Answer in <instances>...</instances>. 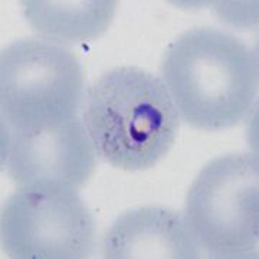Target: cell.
<instances>
[{"label":"cell","instance_id":"8","mask_svg":"<svg viewBox=\"0 0 259 259\" xmlns=\"http://www.w3.org/2000/svg\"><path fill=\"white\" fill-rule=\"evenodd\" d=\"M29 25L42 39L64 44L93 42L110 28L117 2H22Z\"/></svg>","mask_w":259,"mask_h":259},{"label":"cell","instance_id":"1","mask_svg":"<svg viewBox=\"0 0 259 259\" xmlns=\"http://www.w3.org/2000/svg\"><path fill=\"white\" fill-rule=\"evenodd\" d=\"M258 54L231 33L193 28L167 48L161 75L179 117L221 131L249 114L258 93Z\"/></svg>","mask_w":259,"mask_h":259},{"label":"cell","instance_id":"4","mask_svg":"<svg viewBox=\"0 0 259 259\" xmlns=\"http://www.w3.org/2000/svg\"><path fill=\"white\" fill-rule=\"evenodd\" d=\"M83 72L64 45L22 37L0 56L2 131H32L78 115Z\"/></svg>","mask_w":259,"mask_h":259},{"label":"cell","instance_id":"3","mask_svg":"<svg viewBox=\"0 0 259 259\" xmlns=\"http://www.w3.org/2000/svg\"><path fill=\"white\" fill-rule=\"evenodd\" d=\"M183 219L200 256L258 258V156L231 153L207 163L190 186Z\"/></svg>","mask_w":259,"mask_h":259},{"label":"cell","instance_id":"2","mask_svg":"<svg viewBox=\"0 0 259 259\" xmlns=\"http://www.w3.org/2000/svg\"><path fill=\"white\" fill-rule=\"evenodd\" d=\"M82 107L95 153L127 171L156 166L173 147L180 128L163 79L137 66L104 72L88 88Z\"/></svg>","mask_w":259,"mask_h":259},{"label":"cell","instance_id":"6","mask_svg":"<svg viewBox=\"0 0 259 259\" xmlns=\"http://www.w3.org/2000/svg\"><path fill=\"white\" fill-rule=\"evenodd\" d=\"M95 154L78 115L32 131H2V164L18 187L61 185L78 190L94 173Z\"/></svg>","mask_w":259,"mask_h":259},{"label":"cell","instance_id":"7","mask_svg":"<svg viewBox=\"0 0 259 259\" xmlns=\"http://www.w3.org/2000/svg\"><path fill=\"white\" fill-rule=\"evenodd\" d=\"M110 259L200 258L180 213L146 206L122 213L104 238Z\"/></svg>","mask_w":259,"mask_h":259},{"label":"cell","instance_id":"5","mask_svg":"<svg viewBox=\"0 0 259 259\" xmlns=\"http://www.w3.org/2000/svg\"><path fill=\"white\" fill-rule=\"evenodd\" d=\"M2 243L10 258H88L95 222L72 187H18L2 210Z\"/></svg>","mask_w":259,"mask_h":259}]
</instances>
